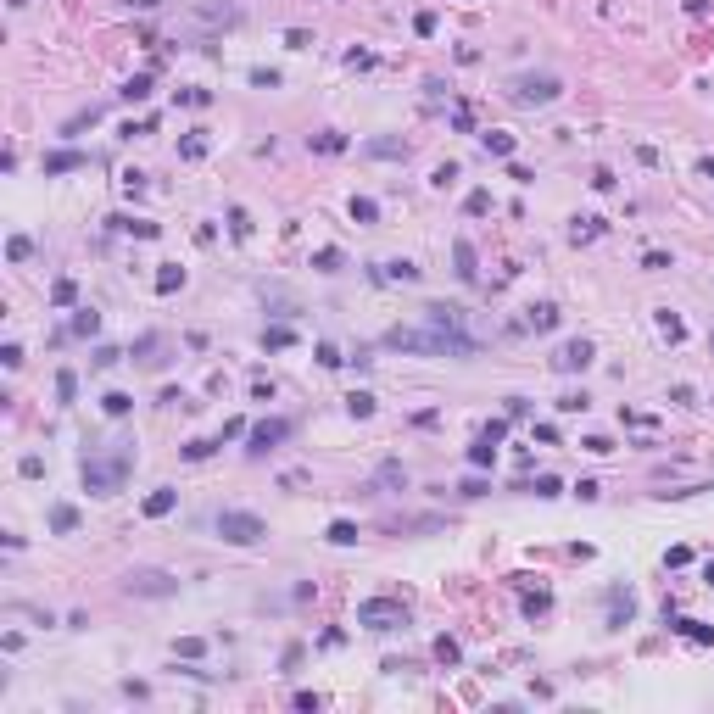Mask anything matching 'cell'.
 <instances>
[{"label": "cell", "mask_w": 714, "mask_h": 714, "mask_svg": "<svg viewBox=\"0 0 714 714\" xmlns=\"http://www.w3.org/2000/svg\"><path fill=\"white\" fill-rule=\"evenodd\" d=\"M491 458H497V441H485V435H480L475 447H469V464H475V469H485Z\"/></svg>", "instance_id": "cell-27"}, {"label": "cell", "mask_w": 714, "mask_h": 714, "mask_svg": "<svg viewBox=\"0 0 714 714\" xmlns=\"http://www.w3.org/2000/svg\"><path fill=\"white\" fill-rule=\"evenodd\" d=\"M307 146H313V151H324V157H340V151H346V134H335V129H324V134H313Z\"/></svg>", "instance_id": "cell-17"}, {"label": "cell", "mask_w": 714, "mask_h": 714, "mask_svg": "<svg viewBox=\"0 0 714 714\" xmlns=\"http://www.w3.org/2000/svg\"><path fill=\"white\" fill-rule=\"evenodd\" d=\"M580 447H586V452H597V458H603V452H614V441H608V435H586Z\"/></svg>", "instance_id": "cell-47"}, {"label": "cell", "mask_w": 714, "mask_h": 714, "mask_svg": "<svg viewBox=\"0 0 714 714\" xmlns=\"http://www.w3.org/2000/svg\"><path fill=\"white\" fill-rule=\"evenodd\" d=\"M558 95H563V84H558L553 73H525V79L508 84V101H519V106H547V101H558Z\"/></svg>", "instance_id": "cell-3"}, {"label": "cell", "mask_w": 714, "mask_h": 714, "mask_svg": "<svg viewBox=\"0 0 714 714\" xmlns=\"http://www.w3.org/2000/svg\"><path fill=\"white\" fill-rule=\"evenodd\" d=\"M374 279H385V285H413V279H419V268H413V262H380V268H374Z\"/></svg>", "instance_id": "cell-10"}, {"label": "cell", "mask_w": 714, "mask_h": 714, "mask_svg": "<svg viewBox=\"0 0 714 714\" xmlns=\"http://www.w3.org/2000/svg\"><path fill=\"white\" fill-rule=\"evenodd\" d=\"M636 620V597L631 592H608V625H631Z\"/></svg>", "instance_id": "cell-9"}, {"label": "cell", "mask_w": 714, "mask_h": 714, "mask_svg": "<svg viewBox=\"0 0 714 714\" xmlns=\"http://www.w3.org/2000/svg\"><path fill=\"white\" fill-rule=\"evenodd\" d=\"M586 363H592V340H563V346L553 352V369H558V374H580Z\"/></svg>", "instance_id": "cell-7"}, {"label": "cell", "mask_w": 714, "mask_h": 714, "mask_svg": "<svg viewBox=\"0 0 714 714\" xmlns=\"http://www.w3.org/2000/svg\"><path fill=\"white\" fill-rule=\"evenodd\" d=\"M380 485H407V469H402V464H385V469H380Z\"/></svg>", "instance_id": "cell-40"}, {"label": "cell", "mask_w": 714, "mask_h": 714, "mask_svg": "<svg viewBox=\"0 0 714 714\" xmlns=\"http://www.w3.org/2000/svg\"><path fill=\"white\" fill-rule=\"evenodd\" d=\"M84 151H51V157H45V173H73V167H84Z\"/></svg>", "instance_id": "cell-14"}, {"label": "cell", "mask_w": 714, "mask_h": 714, "mask_svg": "<svg viewBox=\"0 0 714 714\" xmlns=\"http://www.w3.org/2000/svg\"><path fill=\"white\" fill-rule=\"evenodd\" d=\"M558 324V307L553 302H536V307H525V329H553Z\"/></svg>", "instance_id": "cell-13"}, {"label": "cell", "mask_w": 714, "mask_h": 714, "mask_svg": "<svg viewBox=\"0 0 714 714\" xmlns=\"http://www.w3.org/2000/svg\"><path fill=\"white\" fill-rule=\"evenodd\" d=\"M658 335H664V340L675 346V340H687V324H681V318H675L670 307H664V313H658Z\"/></svg>", "instance_id": "cell-19"}, {"label": "cell", "mask_w": 714, "mask_h": 714, "mask_svg": "<svg viewBox=\"0 0 714 714\" xmlns=\"http://www.w3.org/2000/svg\"><path fill=\"white\" fill-rule=\"evenodd\" d=\"M664 563H670V569H681V563H692V547H670V553H664Z\"/></svg>", "instance_id": "cell-49"}, {"label": "cell", "mask_w": 714, "mask_h": 714, "mask_svg": "<svg viewBox=\"0 0 714 714\" xmlns=\"http://www.w3.org/2000/svg\"><path fill=\"white\" fill-rule=\"evenodd\" d=\"M318 363H324V369H340V363H346V357H340V352H335V346H329V340H318V352H313Z\"/></svg>", "instance_id": "cell-37"}, {"label": "cell", "mask_w": 714, "mask_h": 714, "mask_svg": "<svg viewBox=\"0 0 714 714\" xmlns=\"http://www.w3.org/2000/svg\"><path fill=\"white\" fill-rule=\"evenodd\" d=\"M129 597H173L179 592V580L173 575H162V569H129Z\"/></svg>", "instance_id": "cell-6"}, {"label": "cell", "mask_w": 714, "mask_h": 714, "mask_svg": "<svg viewBox=\"0 0 714 714\" xmlns=\"http://www.w3.org/2000/svg\"><path fill=\"white\" fill-rule=\"evenodd\" d=\"M112 363H123V352H117V346H101V352H95V369H112Z\"/></svg>", "instance_id": "cell-46"}, {"label": "cell", "mask_w": 714, "mask_h": 714, "mask_svg": "<svg viewBox=\"0 0 714 714\" xmlns=\"http://www.w3.org/2000/svg\"><path fill=\"white\" fill-rule=\"evenodd\" d=\"M262 346H274V352H279V346H291V329H268V335H262Z\"/></svg>", "instance_id": "cell-52"}, {"label": "cell", "mask_w": 714, "mask_h": 714, "mask_svg": "<svg viewBox=\"0 0 714 714\" xmlns=\"http://www.w3.org/2000/svg\"><path fill=\"white\" fill-rule=\"evenodd\" d=\"M357 625L397 631V625H407V608H402V597H369V603H357Z\"/></svg>", "instance_id": "cell-4"}, {"label": "cell", "mask_w": 714, "mask_h": 714, "mask_svg": "<svg viewBox=\"0 0 714 714\" xmlns=\"http://www.w3.org/2000/svg\"><path fill=\"white\" fill-rule=\"evenodd\" d=\"M675 631L692 636V642H714V631H709V625H698V620H675Z\"/></svg>", "instance_id": "cell-31"}, {"label": "cell", "mask_w": 714, "mask_h": 714, "mask_svg": "<svg viewBox=\"0 0 714 714\" xmlns=\"http://www.w3.org/2000/svg\"><path fill=\"white\" fill-rule=\"evenodd\" d=\"M56 397H62V402H73V397H79V380H73V369H62V374H56Z\"/></svg>", "instance_id": "cell-33"}, {"label": "cell", "mask_w": 714, "mask_h": 714, "mask_svg": "<svg viewBox=\"0 0 714 714\" xmlns=\"http://www.w3.org/2000/svg\"><path fill=\"white\" fill-rule=\"evenodd\" d=\"M285 45H291V51H307V45H313V34H302V28H291V34H285Z\"/></svg>", "instance_id": "cell-50"}, {"label": "cell", "mask_w": 714, "mask_h": 714, "mask_svg": "<svg viewBox=\"0 0 714 714\" xmlns=\"http://www.w3.org/2000/svg\"><path fill=\"white\" fill-rule=\"evenodd\" d=\"M480 146H485V157H514V134H502V129H485Z\"/></svg>", "instance_id": "cell-12"}, {"label": "cell", "mask_w": 714, "mask_h": 714, "mask_svg": "<svg viewBox=\"0 0 714 714\" xmlns=\"http://www.w3.org/2000/svg\"><path fill=\"white\" fill-rule=\"evenodd\" d=\"M452 179H458V162H441V167H435V184H441V190H447V184H452Z\"/></svg>", "instance_id": "cell-51"}, {"label": "cell", "mask_w": 714, "mask_h": 714, "mask_svg": "<svg viewBox=\"0 0 714 714\" xmlns=\"http://www.w3.org/2000/svg\"><path fill=\"white\" fill-rule=\"evenodd\" d=\"M352 218H357V224H374V218H380V207H374L369 196H352Z\"/></svg>", "instance_id": "cell-28"}, {"label": "cell", "mask_w": 714, "mask_h": 714, "mask_svg": "<svg viewBox=\"0 0 714 714\" xmlns=\"http://www.w3.org/2000/svg\"><path fill=\"white\" fill-rule=\"evenodd\" d=\"M134 6H140V11H151V6H162V0H134Z\"/></svg>", "instance_id": "cell-55"}, {"label": "cell", "mask_w": 714, "mask_h": 714, "mask_svg": "<svg viewBox=\"0 0 714 714\" xmlns=\"http://www.w3.org/2000/svg\"><path fill=\"white\" fill-rule=\"evenodd\" d=\"M346 413H352V419H369V413H374V397H369V391H352V397H346Z\"/></svg>", "instance_id": "cell-26"}, {"label": "cell", "mask_w": 714, "mask_h": 714, "mask_svg": "<svg viewBox=\"0 0 714 714\" xmlns=\"http://www.w3.org/2000/svg\"><path fill=\"white\" fill-rule=\"evenodd\" d=\"M340 262H346V257H340L335 246H324V251H313V268H324V274H335Z\"/></svg>", "instance_id": "cell-30"}, {"label": "cell", "mask_w": 714, "mask_h": 714, "mask_svg": "<svg viewBox=\"0 0 714 714\" xmlns=\"http://www.w3.org/2000/svg\"><path fill=\"white\" fill-rule=\"evenodd\" d=\"M101 407H106V419H129L134 397H129V391H106V397H101Z\"/></svg>", "instance_id": "cell-18"}, {"label": "cell", "mask_w": 714, "mask_h": 714, "mask_svg": "<svg viewBox=\"0 0 714 714\" xmlns=\"http://www.w3.org/2000/svg\"><path fill=\"white\" fill-rule=\"evenodd\" d=\"M586 407H592V402L580 397V391H569V397H558V413H586Z\"/></svg>", "instance_id": "cell-38"}, {"label": "cell", "mask_w": 714, "mask_h": 714, "mask_svg": "<svg viewBox=\"0 0 714 714\" xmlns=\"http://www.w3.org/2000/svg\"><path fill=\"white\" fill-rule=\"evenodd\" d=\"M179 101H184V106H207V101H212V89H179Z\"/></svg>", "instance_id": "cell-44"}, {"label": "cell", "mask_w": 714, "mask_h": 714, "mask_svg": "<svg viewBox=\"0 0 714 714\" xmlns=\"http://www.w3.org/2000/svg\"><path fill=\"white\" fill-rule=\"evenodd\" d=\"M363 151H369V157H407V146H402V140H369Z\"/></svg>", "instance_id": "cell-23"}, {"label": "cell", "mask_w": 714, "mask_h": 714, "mask_svg": "<svg viewBox=\"0 0 714 714\" xmlns=\"http://www.w3.org/2000/svg\"><path fill=\"white\" fill-rule=\"evenodd\" d=\"M480 435H485V441H502V435H508V419H491V424H485Z\"/></svg>", "instance_id": "cell-53"}, {"label": "cell", "mask_w": 714, "mask_h": 714, "mask_svg": "<svg viewBox=\"0 0 714 714\" xmlns=\"http://www.w3.org/2000/svg\"><path fill=\"white\" fill-rule=\"evenodd\" d=\"M73 296H79V285H73V279H56V285H51V302H56V307H68Z\"/></svg>", "instance_id": "cell-32"}, {"label": "cell", "mask_w": 714, "mask_h": 714, "mask_svg": "<svg viewBox=\"0 0 714 714\" xmlns=\"http://www.w3.org/2000/svg\"><path fill=\"white\" fill-rule=\"evenodd\" d=\"M435 658H441V664H458L464 653H458V642H452V636H441V642H435Z\"/></svg>", "instance_id": "cell-36"}, {"label": "cell", "mask_w": 714, "mask_h": 714, "mask_svg": "<svg viewBox=\"0 0 714 714\" xmlns=\"http://www.w3.org/2000/svg\"><path fill=\"white\" fill-rule=\"evenodd\" d=\"M134 352H140V363H162V357H157V352H162L157 335H140V346H134Z\"/></svg>", "instance_id": "cell-34"}, {"label": "cell", "mask_w": 714, "mask_h": 714, "mask_svg": "<svg viewBox=\"0 0 714 714\" xmlns=\"http://www.w3.org/2000/svg\"><path fill=\"white\" fill-rule=\"evenodd\" d=\"M123 190H129V196H140V190H146V173H140V167H129V173H123Z\"/></svg>", "instance_id": "cell-45"}, {"label": "cell", "mask_w": 714, "mask_h": 714, "mask_svg": "<svg viewBox=\"0 0 714 714\" xmlns=\"http://www.w3.org/2000/svg\"><path fill=\"white\" fill-rule=\"evenodd\" d=\"M229 229H235V235H240V240L251 235V218H246V212H240V207H229Z\"/></svg>", "instance_id": "cell-43"}, {"label": "cell", "mask_w": 714, "mask_h": 714, "mask_svg": "<svg viewBox=\"0 0 714 714\" xmlns=\"http://www.w3.org/2000/svg\"><path fill=\"white\" fill-rule=\"evenodd\" d=\"M703 580H709V586H714V558H709V563H703Z\"/></svg>", "instance_id": "cell-54"}, {"label": "cell", "mask_w": 714, "mask_h": 714, "mask_svg": "<svg viewBox=\"0 0 714 714\" xmlns=\"http://www.w3.org/2000/svg\"><path fill=\"white\" fill-rule=\"evenodd\" d=\"M173 502H179V491H173V485L151 491V497H146V519H162V514H173Z\"/></svg>", "instance_id": "cell-11"}, {"label": "cell", "mask_w": 714, "mask_h": 714, "mask_svg": "<svg viewBox=\"0 0 714 714\" xmlns=\"http://www.w3.org/2000/svg\"><path fill=\"white\" fill-rule=\"evenodd\" d=\"M101 329V313L95 307H79V318H73V335H95Z\"/></svg>", "instance_id": "cell-29"}, {"label": "cell", "mask_w": 714, "mask_h": 714, "mask_svg": "<svg viewBox=\"0 0 714 714\" xmlns=\"http://www.w3.org/2000/svg\"><path fill=\"white\" fill-rule=\"evenodd\" d=\"M179 285H184V268H173V262H167V268L157 274V291H162V296H173Z\"/></svg>", "instance_id": "cell-24"}, {"label": "cell", "mask_w": 714, "mask_h": 714, "mask_svg": "<svg viewBox=\"0 0 714 714\" xmlns=\"http://www.w3.org/2000/svg\"><path fill=\"white\" fill-rule=\"evenodd\" d=\"M464 207H469V212H475V218H480V212H491V190H475V196H469V201H464Z\"/></svg>", "instance_id": "cell-42"}, {"label": "cell", "mask_w": 714, "mask_h": 714, "mask_svg": "<svg viewBox=\"0 0 714 714\" xmlns=\"http://www.w3.org/2000/svg\"><path fill=\"white\" fill-rule=\"evenodd\" d=\"M212 447H218V441H190V447H184V458H190V464H201V458H212Z\"/></svg>", "instance_id": "cell-39"}, {"label": "cell", "mask_w": 714, "mask_h": 714, "mask_svg": "<svg viewBox=\"0 0 714 714\" xmlns=\"http://www.w3.org/2000/svg\"><path fill=\"white\" fill-rule=\"evenodd\" d=\"M179 157H184V162H201V157H207V129L184 134V140H179Z\"/></svg>", "instance_id": "cell-16"}, {"label": "cell", "mask_w": 714, "mask_h": 714, "mask_svg": "<svg viewBox=\"0 0 714 714\" xmlns=\"http://www.w3.org/2000/svg\"><path fill=\"white\" fill-rule=\"evenodd\" d=\"M28 251H34V246H28V235H11V246H6V257H11V262H23Z\"/></svg>", "instance_id": "cell-41"}, {"label": "cell", "mask_w": 714, "mask_h": 714, "mask_svg": "<svg viewBox=\"0 0 714 714\" xmlns=\"http://www.w3.org/2000/svg\"><path fill=\"white\" fill-rule=\"evenodd\" d=\"M391 352H435V357H475L480 340L464 335L458 324H430V329H391L385 335Z\"/></svg>", "instance_id": "cell-1"}, {"label": "cell", "mask_w": 714, "mask_h": 714, "mask_svg": "<svg viewBox=\"0 0 714 714\" xmlns=\"http://www.w3.org/2000/svg\"><path fill=\"white\" fill-rule=\"evenodd\" d=\"M218 536L235 542V547H257V542L268 536V525H262L257 514H235V508H229V514H218Z\"/></svg>", "instance_id": "cell-5"}, {"label": "cell", "mask_w": 714, "mask_h": 714, "mask_svg": "<svg viewBox=\"0 0 714 714\" xmlns=\"http://www.w3.org/2000/svg\"><path fill=\"white\" fill-rule=\"evenodd\" d=\"M575 497H580V502H597V497H603V485H597V480H580V485H575Z\"/></svg>", "instance_id": "cell-48"}, {"label": "cell", "mask_w": 714, "mask_h": 714, "mask_svg": "<svg viewBox=\"0 0 714 714\" xmlns=\"http://www.w3.org/2000/svg\"><path fill=\"white\" fill-rule=\"evenodd\" d=\"M525 491H536V497H558L563 485H558V475H536V485H525Z\"/></svg>", "instance_id": "cell-35"}, {"label": "cell", "mask_w": 714, "mask_h": 714, "mask_svg": "<svg viewBox=\"0 0 714 714\" xmlns=\"http://www.w3.org/2000/svg\"><path fill=\"white\" fill-rule=\"evenodd\" d=\"M458 279H464V285H475V279H480V268H475V246H469V240H458Z\"/></svg>", "instance_id": "cell-15"}, {"label": "cell", "mask_w": 714, "mask_h": 714, "mask_svg": "<svg viewBox=\"0 0 714 714\" xmlns=\"http://www.w3.org/2000/svg\"><path fill=\"white\" fill-rule=\"evenodd\" d=\"M129 469H134V452H129V447H112V452H101V458H84V491L112 497V491H123Z\"/></svg>", "instance_id": "cell-2"}, {"label": "cell", "mask_w": 714, "mask_h": 714, "mask_svg": "<svg viewBox=\"0 0 714 714\" xmlns=\"http://www.w3.org/2000/svg\"><path fill=\"white\" fill-rule=\"evenodd\" d=\"M146 95H151V73H134L123 84V101H146Z\"/></svg>", "instance_id": "cell-25"}, {"label": "cell", "mask_w": 714, "mask_h": 714, "mask_svg": "<svg viewBox=\"0 0 714 714\" xmlns=\"http://www.w3.org/2000/svg\"><path fill=\"white\" fill-rule=\"evenodd\" d=\"M329 542H335V547H352V542H357V525H352V519H335V525H329Z\"/></svg>", "instance_id": "cell-22"}, {"label": "cell", "mask_w": 714, "mask_h": 714, "mask_svg": "<svg viewBox=\"0 0 714 714\" xmlns=\"http://www.w3.org/2000/svg\"><path fill=\"white\" fill-rule=\"evenodd\" d=\"M73 525H79V514H73L68 502H56V508H51V530H62V536H68Z\"/></svg>", "instance_id": "cell-21"}, {"label": "cell", "mask_w": 714, "mask_h": 714, "mask_svg": "<svg viewBox=\"0 0 714 714\" xmlns=\"http://www.w3.org/2000/svg\"><path fill=\"white\" fill-rule=\"evenodd\" d=\"M285 435H291V424H285V419H262V424L251 430V452H268V447H279Z\"/></svg>", "instance_id": "cell-8"}, {"label": "cell", "mask_w": 714, "mask_h": 714, "mask_svg": "<svg viewBox=\"0 0 714 714\" xmlns=\"http://www.w3.org/2000/svg\"><path fill=\"white\" fill-rule=\"evenodd\" d=\"M603 235V218H575V229H569V240L580 246V240H597Z\"/></svg>", "instance_id": "cell-20"}]
</instances>
